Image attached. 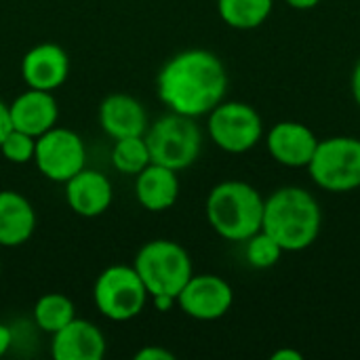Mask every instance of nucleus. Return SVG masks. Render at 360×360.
<instances>
[{
    "mask_svg": "<svg viewBox=\"0 0 360 360\" xmlns=\"http://www.w3.org/2000/svg\"><path fill=\"white\" fill-rule=\"evenodd\" d=\"M205 211L215 234L232 243H245L262 230L264 198L251 184L228 179L209 192Z\"/></svg>",
    "mask_w": 360,
    "mask_h": 360,
    "instance_id": "nucleus-3",
    "label": "nucleus"
},
{
    "mask_svg": "<svg viewBox=\"0 0 360 360\" xmlns=\"http://www.w3.org/2000/svg\"><path fill=\"white\" fill-rule=\"evenodd\" d=\"M11 344H13V333H11V329H8L6 325L0 323V356H4V354L8 352Z\"/></svg>",
    "mask_w": 360,
    "mask_h": 360,
    "instance_id": "nucleus-27",
    "label": "nucleus"
},
{
    "mask_svg": "<svg viewBox=\"0 0 360 360\" xmlns=\"http://www.w3.org/2000/svg\"><path fill=\"white\" fill-rule=\"evenodd\" d=\"M175 354L160 346H146L139 352H135V360H173Z\"/></svg>",
    "mask_w": 360,
    "mask_h": 360,
    "instance_id": "nucleus-24",
    "label": "nucleus"
},
{
    "mask_svg": "<svg viewBox=\"0 0 360 360\" xmlns=\"http://www.w3.org/2000/svg\"><path fill=\"white\" fill-rule=\"evenodd\" d=\"M291 8H297V11H310L314 6L321 4V0H285Z\"/></svg>",
    "mask_w": 360,
    "mask_h": 360,
    "instance_id": "nucleus-30",
    "label": "nucleus"
},
{
    "mask_svg": "<svg viewBox=\"0 0 360 360\" xmlns=\"http://www.w3.org/2000/svg\"><path fill=\"white\" fill-rule=\"evenodd\" d=\"M34 162L46 179L65 184L70 177L86 167L84 141L78 133L55 124L40 137H36Z\"/></svg>",
    "mask_w": 360,
    "mask_h": 360,
    "instance_id": "nucleus-9",
    "label": "nucleus"
},
{
    "mask_svg": "<svg viewBox=\"0 0 360 360\" xmlns=\"http://www.w3.org/2000/svg\"><path fill=\"white\" fill-rule=\"evenodd\" d=\"M150 300H152V304H154V308L158 312H169L177 304V300L175 297H169V295H156V297H150Z\"/></svg>",
    "mask_w": 360,
    "mask_h": 360,
    "instance_id": "nucleus-26",
    "label": "nucleus"
},
{
    "mask_svg": "<svg viewBox=\"0 0 360 360\" xmlns=\"http://www.w3.org/2000/svg\"><path fill=\"white\" fill-rule=\"evenodd\" d=\"M51 354L55 360H101L105 356V338L93 323L74 319L53 333Z\"/></svg>",
    "mask_w": 360,
    "mask_h": 360,
    "instance_id": "nucleus-15",
    "label": "nucleus"
},
{
    "mask_svg": "<svg viewBox=\"0 0 360 360\" xmlns=\"http://www.w3.org/2000/svg\"><path fill=\"white\" fill-rule=\"evenodd\" d=\"M110 158H112V167L124 175H137L139 171H143L152 162L143 135L114 139V148H112Z\"/></svg>",
    "mask_w": 360,
    "mask_h": 360,
    "instance_id": "nucleus-21",
    "label": "nucleus"
},
{
    "mask_svg": "<svg viewBox=\"0 0 360 360\" xmlns=\"http://www.w3.org/2000/svg\"><path fill=\"white\" fill-rule=\"evenodd\" d=\"M283 249L278 247V243L266 234L264 230L255 232L251 238L245 240V257L249 262V266L257 268V270H266V268H272L281 262L283 257Z\"/></svg>",
    "mask_w": 360,
    "mask_h": 360,
    "instance_id": "nucleus-22",
    "label": "nucleus"
},
{
    "mask_svg": "<svg viewBox=\"0 0 360 360\" xmlns=\"http://www.w3.org/2000/svg\"><path fill=\"white\" fill-rule=\"evenodd\" d=\"M150 295L133 266L105 268L93 287L95 308L114 323H124L141 314Z\"/></svg>",
    "mask_w": 360,
    "mask_h": 360,
    "instance_id": "nucleus-7",
    "label": "nucleus"
},
{
    "mask_svg": "<svg viewBox=\"0 0 360 360\" xmlns=\"http://www.w3.org/2000/svg\"><path fill=\"white\" fill-rule=\"evenodd\" d=\"M323 226L319 200L304 188L287 186L264 198L262 230L270 234L285 253L310 249Z\"/></svg>",
    "mask_w": 360,
    "mask_h": 360,
    "instance_id": "nucleus-2",
    "label": "nucleus"
},
{
    "mask_svg": "<svg viewBox=\"0 0 360 360\" xmlns=\"http://www.w3.org/2000/svg\"><path fill=\"white\" fill-rule=\"evenodd\" d=\"M319 146V139L314 135V131L302 122H293V120H285L274 124L268 135H266V148L270 152V156L283 165V167H291V169H302L308 167L314 150Z\"/></svg>",
    "mask_w": 360,
    "mask_h": 360,
    "instance_id": "nucleus-11",
    "label": "nucleus"
},
{
    "mask_svg": "<svg viewBox=\"0 0 360 360\" xmlns=\"http://www.w3.org/2000/svg\"><path fill=\"white\" fill-rule=\"evenodd\" d=\"M133 268L143 281L150 297L169 295L177 300L179 291L194 274L188 251L179 243L167 238L146 243L137 251Z\"/></svg>",
    "mask_w": 360,
    "mask_h": 360,
    "instance_id": "nucleus-4",
    "label": "nucleus"
},
{
    "mask_svg": "<svg viewBox=\"0 0 360 360\" xmlns=\"http://www.w3.org/2000/svg\"><path fill=\"white\" fill-rule=\"evenodd\" d=\"M352 97L356 101V105L360 108V59L354 65V72H352Z\"/></svg>",
    "mask_w": 360,
    "mask_h": 360,
    "instance_id": "nucleus-29",
    "label": "nucleus"
},
{
    "mask_svg": "<svg viewBox=\"0 0 360 360\" xmlns=\"http://www.w3.org/2000/svg\"><path fill=\"white\" fill-rule=\"evenodd\" d=\"M234 291L228 281L215 274H192L177 295L184 314L196 321H217L230 312Z\"/></svg>",
    "mask_w": 360,
    "mask_h": 360,
    "instance_id": "nucleus-10",
    "label": "nucleus"
},
{
    "mask_svg": "<svg viewBox=\"0 0 360 360\" xmlns=\"http://www.w3.org/2000/svg\"><path fill=\"white\" fill-rule=\"evenodd\" d=\"M312 181L333 194H346L360 188V139L338 135L319 139L314 156L306 167Z\"/></svg>",
    "mask_w": 360,
    "mask_h": 360,
    "instance_id": "nucleus-6",
    "label": "nucleus"
},
{
    "mask_svg": "<svg viewBox=\"0 0 360 360\" xmlns=\"http://www.w3.org/2000/svg\"><path fill=\"white\" fill-rule=\"evenodd\" d=\"M11 112V124L17 131H23L32 137H40L49 129L57 124L59 108L51 91L30 89L15 97V101L8 105Z\"/></svg>",
    "mask_w": 360,
    "mask_h": 360,
    "instance_id": "nucleus-14",
    "label": "nucleus"
},
{
    "mask_svg": "<svg viewBox=\"0 0 360 360\" xmlns=\"http://www.w3.org/2000/svg\"><path fill=\"white\" fill-rule=\"evenodd\" d=\"M135 196L137 202L152 213H162L171 209L179 196L177 171L150 162L143 171L135 175Z\"/></svg>",
    "mask_w": 360,
    "mask_h": 360,
    "instance_id": "nucleus-17",
    "label": "nucleus"
},
{
    "mask_svg": "<svg viewBox=\"0 0 360 360\" xmlns=\"http://www.w3.org/2000/svg\"><path fill=\"white\" fill-rule=\"evenodd\" d=\"M70 74V57L63 46L42 42L32 46L21 59V76L30 89L55 91Z\"/></svg>",
    "mask_w": 360,
    "mask_h": 360,
    "instance_id": "nucleus-12",
    "label": "nucleus"
},
{
    "mask_svg": "<svg viewBox=\"0 0 360 360\" xmlns=\"http://www.w3.org/2000/svg\"><path fill=\"white\" fill-rule=\"evenodd\" d=\"M304 359V354L302 352H297V350H293V348H281V350H276L274 354H272V360H302Z\"/></svg>",
    "mask_w": 360,
    "mask_h": 360,
    "instance_id": "nucleus-28",
    "label": "nucleus"
},
{
    "mask_svg": "<svg viewBox=\"0 0 360 360\" xmlns=\"http://www.w3.org/2000/svg\"><path fill=\"white\" fill-rule=\"evenodd\" d=\"M0 152L13 165H27V162L34 160L36 137H32V135H27L23 131L11 129L6 133V137L2 139V143H0Z\"/></svg>",
    "mask_w": 360,
    "mask_h": 360,
    "instance_id": "nucleus-23",
    "label": "nucleus"
},
{
    "mask_svg": "<svg viewBox=\"0 0 360 360\" xmlns=\"http://www.w3.org/2000/svg\"><path fill=\"white\" fill-rule=\"evenodd\" d=\"M0 276H2V264H0Z\"/></svg>",
    "mask_w": 360,
    "mask_h": 360,
    "instance_id": "nucleus-31",
    "label": "nucleus"
},
{
    "mask_svg": "<svg viewBox=\"0 0 360 360\" xmlns=\"http://www.w3.org/2000/svg\"><path fill=\"white\" fill-rule=\"evenodd\" d=\"M36 230V211L32 202L15 192H0V247H19L32 238Z\"/></svg>",
    "mask_w": 360,
    "mask_h": 360,
    "instance_id": "nucleus-18",
    "label": "nucleus"
},
{
    "mask_svg": "<svg viewBox=\"0 0 360 360\" xmlns=\"http://www.w3.org/2000/svg\"><path fill=\"white\" fill-rule=\"evenodd\" d=\"M160 101L175 114L205 116L219 105L228 91L224 61L207 49H188L173 55L156 78Z\"/></svg>",
    "mask_w": 360,
    "mask_h": 360,
    "instance_id": "nucleus-1",
    "label": "nucleus"
},
{
    "mask_svg": "<svg viewBox=\"0 0 360 360\" xmlns=\"http://www.w3.org/2000/svg\"><path fill=\"white\" fill-rule=\"evenodd\" d=\"M13 129V124H11V112H8V105L4 103V101H0V143H2V139L6 137V133Z\"/></svg>",
    "mask_w": 360,
    "mask_h": 360,
    "instance_id": "nucleus-25",
    "label": "nucleus"
},
{
    "mask_svg": "<svg viewBox=\"0 0 360 360\" xmlns=\"http://www.w3.org/2000/svg\"><path fill=\"white\" fill-rule=\"evenodd\" d=\"M76 319L74 304L68 295L63 293H44L38 297L34 306V321L44 333H57L63 329L70 321Z\"/></svg>",
    "mask_w": 360,
    "mask_h": 360,
    "instance_id": "nucleus-20",
    "label": "nucleus"
},
{
    "mask_svg": "<svg viewBox=\"0 0 360 360\" xmlns=\"http://www.w3.org/2000/svg\"><path fill=\"white\" fill-rule=\"evenodd\" d=\"M99 124L112 139L135 137L148 131V114L139 99L127 93H112L99 105Z\"/></svg>",
    "mask_w": 360,
    "mask_h": 360,
    "instance_id": "nucleus-16",
    "label": "nucleus"
},
{
    "mask_svg": "<svg viewBox=\"0 0 360 360\" xmlns=\"http://www.w3.org/2000/svg\"><path fill=\"white\" fill-rule=\"evenodd\" d=\"M211 141L228 154H245L253 150L264 135L259 112L243 101H221L209 112Z\"/></svg>",
    "mask_w": 360,
    "mask_h": 360,
    "instance_id": "nucleus-8",
    "label": "nucleus"
},
{
    "mask_svg": "<svg viewBox=\"0 0 360 360\" xmlns=\"http://www.w3.org/2000/svg\"><path fill=\"white\" fill-rule=\"evenodd\" d=\"M143 139L148 143L152 162L173 171L192 167L202 150V133L196 124V118L175 112L158 118L143 133Z\"/></svg>",
    "mask_w": 360,
    "mask_h": 360,
    "instance_id": "nucleus-5",
    "label": "nucleus"
},
{
    "mask_svg": "<svg viewBox=\"0 0 360 360\" xmlns=\"http://www.w3.org/2000/svg\"><path fill=\"white\" fill-rule=\"evenodd\" d=\"M112 184L95 169H80L65 181V200L80 217H99L112 205Z\"/></svg>",
    "mask_w": 360,
    "mask_h": 360,
    "instance_id": "nucleus-13",
    "label": "nucleus"
},
{
    "mask_svg": "<svg viewBox=\"0 0 360 360\" xmlns=\"http://www.w3.org/2000/svg\"><path fill=\"white\" fill-rule=\"evenodd\" d=\"M274 0H217L224 23L234 30H255L272 13Z\"/></svg>",
    "mask_w": 360,
    "mask_h": 360,
    "instance_id": "nucleus-19",
    "label": "nucleus"
}]
</instances>
